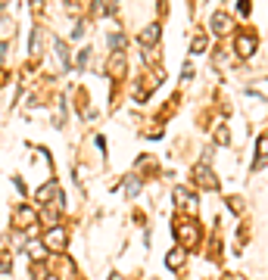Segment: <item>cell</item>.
<instances>
[{
    "instance_id": "obj_1",
    "label": "cell",
    "mask_w": 268,
    "mask_h": 280,
    "mask_svg": "<svg viewBox=\"0 0 268 280\" xmlns=\"http://www.w3.org/2000/svg\"><path fill=\"white\" fill-rule=\"evenodd\" d=\"M175 236L181 240V249H187V246H197V243H200V227H197V221L178 218V221H175Z\"/></svg>"
},
{
    "instance_id": "obj_2",
    "label": "cell",
    "mask_w": 268,
    "mask_h": 280,
    "mask_svg": "<svg viewBox=\"0 0 268 280\" xmlns=\"http://www.w3.org/2000/svg\"><path fill=\"white\" fill-rule=\"evenodd\" d=\"M256 47H259L256 31H240V37H237V53H240L243 59H250V56L256 53Z\"/></svg>"
},
{
    "instance_id": "obj_3",
    "label": "cell",
    "mask_w": 268,
    "mask_h": 280,
    "mask_svg": "<svg viewBox=\"0 0 268 280\" xmlns=\"http://www.w3.org/2000/svg\"><path fill=\"white\" fill-rule=\"evenodd\" d=\"M175 203H178V209L194 215L197 212V193H190L187 187H175Z\"/></svg>"
},
{
    "instance_id": "obj_4",
    "label": "cell",
    "mask_w": 268,
    "mask_h": 280,
    "mask_svg": "<svg viewBox=\"0 0 268 280\" xmlns=\"http://www.w3.org/2000/svg\"><path fill=\"white\" fill-rule=\"evenodd\" d=\"M194 178H197L200 187H206V190H218V178L212 175V168H209L206 162H200V165L194 168Z\"/></svg>"
},
{
    "instance_id": "obj_5",
    "label": "cell",
    "mask_w": 268,
    "mask_h": 280,
    "mask_svg": "<svg viewBox=\"0 0 268 280\" xmlns=\"http://www.w3.org/2000/svg\"><path fill=\"white\" fill-rule=\"evenodd\" d=\"M44 249H50V252H59V249H66V227H53L44 240Z\"/></svg>"
},
{
    "instance_id": "obj_6",
    "label": "cell",
    "mask_w": 268,
    "mask_h": 280,
    "mask_svg": "<svg viewBox=\"0 0 268 280\" xmlns=\"http://www.w3.org/2000/svg\"><path fill=\"white\" fill-rule=\"evenodd\" d=\"M159 34H162L159 22H150V25H147V28L140 31V44H143V47H153V44L159 41Z\"/></svg>"
},
{
    "instance_id": "obj_7",
    "label": "cell",
    "mask_w": 268,
    "mask_h": 280,
    "mask_svg": "<svg viewBox=\"0 0 268 280\" xmlns=\"http://www.w3.org/2000/svg\"><path fill=\"white\" fill-rule=\"evenodd\" d=\"M231 28H234V22H231V16H228V13H215L212 16V31L215 34H228Z\"/></svg>"
},
{
    "instance_id": "obj_8",
    "label": "cell",
    "mask_w": 268,
    "mask_h": 280,
    "mask_svg": "<svg viewBox=\"0 0 268 280\" xmlns=\"http://www.w3.org/2000/svg\"><path fill=\"white\" fill-rule=\"evenodd\" d=\"M184 259H187V249H181V246H175L169 255H166V268L169 271H178L181 265H184Z\"/></svg>"
},
{
    "instance_id": "obj_9",
    "label": "cell",
    "mask_w": 268,
    "mask_h": 280,
    "mask_svg": "<svg viewBox=\"0 0 268 280\" xmlns=\"http://www.w3.org/2000/svg\"><path fill=\"white\" fill-rule=\"evenodd\" d=\"M259 159H256V168H262V162H265V159H268V134H262L259 137Z\"/></svg>"
},
{
    "instance_id": "obj_10",
    "label": "cell",
    "mask_w": 268,
    "mask_h": 280,
    "mask_svg": "<svg viewBox=\"0 0 268 280\" xmlns=\"http://www.w3.org/2000/svg\"><path fill=\"white\" fill-rule=\"evenodd\" d=\"M190 50H194V53H203V50H206V34H197L194 41H190Z\"/></svg>"
},
{
    "instance_id": "obj_11",
    "label": "cell",
    "mask_w": 268,
    "mask_h": 280,
    "mask_svg": "<svg viewBox=\"0 0 268 280\" xmlns=\"http://www.w3.org/2000/svg\"><path fill=\"white\" fill-rule=\"evenodd\" d=\"M44 252H47L44 243H37V240H34V243H28V255H31V259H41Z\"/></svg>"
},
{
    "instance_id": "obj_12",
    "label": "cell",
    "mask_w": 268,
    "mask_h": 280,
    "mask_svg": "<svg viewBox=\"0 0 268 280\" xmlns=\"http://www.w3.org/2000/svg\"><path fill=\"white\" fill-rule=\"evenodd\" d=\"M37 47H41V28L31 31V56H37Z\"/></svg>"
},
{
    "instance_id": "obj_13",
    "label": "cell",
    "mask_w": 268,
    "mask_h": 280,
    "mask_svg": "<svg viewBox=\"0 0 268 280\" xmlns=\"http://www.w3.org/2000/svg\"><path fill=\"white\" fill-rule=\"evenodd\" d=\"M137 190H140V178L131 175V178H128V196H137Z\"/></svg>"
},
{
    "instance_id": "obj_14",
    "label": "cell",
    "mask_w": 268,
    "mask_h": 280,
    "mask_svg": "<svg viewBox=\"0 0 268 280\" xmlns=\"http://www.w3.org/2000/svg\"><path fill=\"white\" fill-rule=\"evenodd\" d=\"M10 271V255L4 252V255H0V274H7Z\"/></svg>"
},
{
    "instance_id": "obj_15",
    "label": "cell",
    "mask_w": 268,
    "mask_h": 280,
    "mask_svg": "<svg viewBox=\"0 0 268 280\" xmlns=\"http://www.w3.org/2000/svg\"><path fill=\"white\" fill-rule=\"evenodd\" d=\"M228 206H231V212H240L243 206H240V199L237 196H231V199H228Z\"/></svg>"
},
{
    "instance_id": "obj_16",
    "label": "cell",
    "mask_w": 268,
    "mask_h": 280,
    "mask_svg": "<svg viewBox=\"0 0 268 280\" xmlns=\"http://www.w3.org/2000/svg\"><path fill=\"white\" fill-rule=\"evenodd\" d=\"M218 143H228V128L224 125H218Z\"/></svg>"
},
{
    "instance_id": "obj_17",
    "label": "cell",
    "mask_w": 268,
    "mask_h": 280,
    "mask_svg": "<svg viewBox=\"0 0 268 280\" xmlns=\"http://www.w3.org/2000/svg\"><path fill=\"white\" fill-rule=\"evenodd\" d=\"M88 59H91V50H81V53H78V66H85Z\"/></svg>"
},
{
    "instance_id": "obj_18",
    "label": "cell",
    "mask_w": 268,
    "mask_h": 280,
    "mask_svg": "<svg viewBox=\"0 0 268 280\" xmlns=\"http://www.w3.org/2000/svg\"><path fill=\"white\" fill-rule=\"evenodd\" d=\"M184 78H194V66H190V62H184V72H181Z\"/></svg>"
},
{
    "instance_id": "obj_19",
    "label": "cell",
    "mask_w": 268,
    "mask_h": 280,
    "mask_svg": "<svg viewBox=\"0 0 268 280\" xmlns=\"http://www.w3.org/2000/svg\"><path fill=\"white\" fill-rule=\"evenodd\" d=\"M224 280H243L240 274H224Z\"/></svg>"
}]
</instances>
